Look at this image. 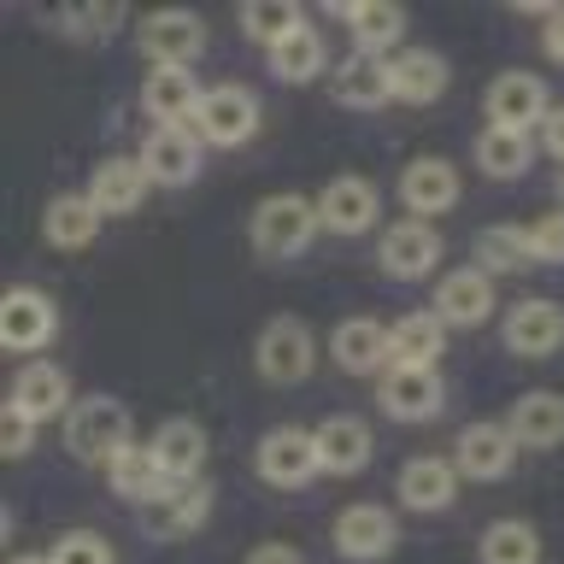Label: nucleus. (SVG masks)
<instances>
[{"instance_id":"1","label":"nucleus","mask_w":564,"mask_h":564,"mask_svg":"<svg viewBox=\"0 0 564 564\" xmlns=\"http://www.w3.org/2000/svg\"><path fill=\"white\" fill-rule=\"evenodd\" d=\"M65 453L83 458V465H112L123 447H135V430H130V405L118 394H83L77 405L65 412Z\"/></svg>"},{"instance_id":"2","label":"nucleus","mask_w":564,"mask_h":564,"mask_svg":"<svg viewBox=\"0 0 564 564\" xmlns=\"http://www.w3.org/2000/svg\"><path fill=\"white\" fill-rule=\"evenodd\" d=\"M247 236H253V247L264 259H300L317 236H324V224H317V200H306V194H271V200L253 206Z\"/></svg>"},{"instance_id":"3","label":"nucleus","mask_w":564,"mask_h":564,"mask_svg":"<svg viewBox=\"0 0 564 564\" xmlns=\"http://www.w3.org/2000/svg\"><path fill=\"white\" fill-rule=\"evenodd\" d=\"M253 365H259V377L276 382V388L306 382L312 365H317V335H312V324H306V317H294V312L271 317V324L259 329V341H253Z\"/></svg>"},{"instance_id":"4","label":"nucleus","mask_w":564,"mask_h":564,"mask_svg":"<svg viewBox=\"0 0 564 564\" xmlns=\"http://www.w3.org/2000/svg\"><path fill=\"white\" fill-rule=\"evenodd\" d=\"M259 95L247 83H212L200 112H194V135L206 141V148H247V141L259 135Z\"/></svg>"},{"instance_id":"5","label":"nucleus","mask_w":564,"mask_h":564,"mask_svg":"<svg viewBox=\"0 0 564 564\" xmlns=\"http://www.w3.org/2000/svg\"><path fill=\"white\" fill-rule=\"evenodd\" d=\"M329 541H335V553H341L347 564H382L400 546V518L388 506H377V500H352V506L335 511Z\"/></svg>"},{"instance_id":"6","label":"nucleus","mask_w":564,"mask_h":564,"mask_svg":"<svg viewBox=\"0 0 564 564\" xmlns=\"http://www.w3.org/2000/svg\"><path fill=\"white\" fill-rule=\"evenodd\" d=\"M482 112H488V130H518V135H535L546 112H553V95L535 70H500L482 95Z\"/></svg>"},{"instance_id":"7","label":"nucleus","mask_w":564,"mask_h":564,"mask_svg":"<svg viewBox=\"0 0 564 564\" xmlns=\"http://www.w3.org/2000/svg\"><path fill=\"white\" fill-rule=\"evenodd\" d=\"M253 470L264 488H282V494L312 488L324 476V465H317V435L312 430H271L253 447Z\"/></svg>"},{"instance_id":"8","label":"nucleus","mask_w":564,"mask_h":564,"mask_svg":"<svg viewBox=\"0 0 564 564\" xmlns=\"http://www.w3.org/2000/svg\"><path fill=\"white\" fill-rule=\"evenodd\" d=\"M377 405L400 423H430L447 405V382L430 365H388L377 377Z\"/></svg>"},{"instance_id":"9","label":"nucleus","mask_w":564,"mask_h":564,"mask_svg":"<svg viewBox=\"0 0 564 564\" xmlns=\"http://www.w3.org/2000/svg\"><path fill=\"white\" fill-rule=\"evenodd\" d=\"M500 324H506L500 341H506L511 359H553V352H564V306L546 294L518 300Z\"/></svg>"},{"instance_id":"10","label":"nucleus","mask_w":564,"mask_h":564,"mask_svg":"<svg viewBox=\"0 0 564 564\" xmlns=\"http://www.w3.org/2000/svg\"><path fill=\"white\" fill-rule=\"evenodd\" d=\"M377 218H382V188L359 171L329 176L324 194H317V224L329 236H365V229H377Z\"/></svg>"},{"instance_id":"11","label":"nucleus","mask_w":564,"mask_h":564,"mask_svg":"<svg viewBox=\"0 0 564 564\" xmlns=\"http://www.w3.org/2000/svg\"><path fill=\"white\" fill-rule=\"evenodd\" d=\"M377 264L394 282H423V276H435L441 271V236H435V224H423V218H394L382 229V241H377Z\"/></svg>"},{"instance_id":"12","label":"nucleus","mask_w":564,"mask_h":564,"mask_svg":"<svg viewBox=\"0 0 564 564\" xmlns=\"http://www.w3.org/2000/svg\"><path fill=\"white\" fill-rule=\"evenodd\" d=\"M458 465H453V453H417V458H405L400 465V506L412 511V518H435V511H447L458 500Z\"/></svg>"},{"instance_id":"13","label":"nucleus","mask_w":564,"mask_h":564,"mask_svg":"<svg viewBox=\"0 0 564 564\" xmlns=\"http://www.w3.org/2000/svg\"><path fill=\"white\" fill-rule=\"evenodd\" d=\"M329 359L347 370V377H382L394 365V335H388L382 317H365L352 312L329 329Z\"/></svg>"},{"instance_id":"14","label":"nucleus","mask_w":564,"mask_h":564,"mask_svg":"<svg viewBox=\"0 0 564 564\" xmlns=\"http://www.w3.org/2000/svg\"><path fill=\"white\" fill-rule=\"evenodd\" d=\"M518 458V441H511L506 417H482V423H465L453 441V465L465 482H500Z\"/></svg>"},{"instance_id":"15","label":"nucleus","mask_w":564,"mask_h":564,"mask_svg":"<svg viewBox=\"0 0 564 564\" xmlns=\"http://www.w3.org/2000/svg\"><path fill=\"white\" fill-rule=\"evenodd\" d=\"M458 165L453 159H441V153H423L412 159V165L400 171V200H405V218H423V224H435L441 212H453L458 206Z\"/></svg>"},{"instance_id":"16","label":"nucleus","mask_w":564,"mask_h":564,"mask_svg":"<svg viewBox=\"0 0 564 564\" xmlns=\"http://www.w3.org/2000/svg\"><path fill=\"white\" fill-rule=\"evenodd\" d=\"M200 100H206V88L194 77V65H153L148 83H141V106L159 118V130H194Z\"/></svg>"},{"instance_id":"17","label":"nucleus","mask_w":564,"mask_h":564,"mask_svg":"<svg viewBox=\"0 0 564 564\" xmlns=\"http://www.w3.org/2000/svg\"><path fill=\"white\" fill-rule=\"evenodd\" d=\"M135 47L148 53L153 65H194L206 53V24L194 12H148L135 24Z\"/></svg>"},{"instance_id":"18","label":"nucleus","mask_w":564,"mask_h":564,"mask_svg":"<svg viewBox=\"0 0 564 564\" xmlns=\"http://www.w3.org/2000/svg\"><path fill=\"white\" fill-rule=\"evenodd\" d=\"M447 329H476L494 317V276L482 264H458L435 282V306H430Z\"/></svg>"},{"instance_id":"19","label":"nucleus","mask_w":564,"mask_h":564,"mask_svg":"<svg viewBox=\"0 0 564 564\" xmlns=\"http://www.w3.org/2000/svg\"><path fill=\"white\" fill-rule=\"evenodd\" d=\"M59 335V306L42 289H12L0 300V341L12 352H42Z\"/></svg>"},{"instance_id":"20","label":"nucleus","mask_w":564,"mask_h":564,"mask_svg":"<svg viewBox=\"0 0 564 564\" xmlns=\"http://www.w3.org/2000/svg\"><path fill=\"white\" fill-rule=\"evenodd\" d=\"M12 412H24L35 423H53V417H65L70 405H77V394H70V370L65 365H47V359H35L24 365L12 377Z\"/></svg>"},{"instance_id":"21","label":"nucleus","mask_w":564,"mask_h":564,"mask_svg":"<svg viewBox=\"0 0 564 564\" xmlns=\"http://www.w3.org/2000/svg\"><path fill=\"white\" fill-rule=\"evenodd\" d=\"M506 430L529 453L564 447V394H553V388H529V394H518L511 412H506Z\"/></svg>"},{"instance_id":"22","label":"nucleus","mask_w":564,"mask_h":564,"mask_svg":"<svg viewBox=\"0 0 564 564\" xmlns=\"http://www.w3.org/2000/svg\"><path fill=\"white\" fill-rule=\"evenodd\" d=\"M317 465H324V476H359L370 465V453H377V435H370L365 417L352 412H335L317 423Z\"/></svg>"},{"instance_id":"23","label":"nucleus","mask_w":564,"mask_h":564,"mask_svg":"<svg viewBox=\"0 0 564 564\" xmlns=\"http://www.w3.org/2000/svg\"><path fill=\"white\" fill-rule=\"evenodd\" d=\"M200 148L206 141L194 130H153L141 141V171H148L153 188H183L200 176Z\"/></svg>"},{"instance_id":"24","label":"nucleus","mask_w":564,"mask_h":564,"mask_svg":"<svg viewBox=\"0 0 564 564\" xmlns=\"http://www.w3.org/2000/svg\"><path fill=\"white\" fill-rule=\"evenodd\" d=\"M106 488H112L118 500H130L135 511H148V506L165 500L176 482L165 476V465L153 458V447H141V441H135V447H123L112 465H106Z\"/></svg>"},{"instance_id":"25","label":"nucleus","mask_w":564,"mask_h":564,"mask_svg":"<svg viewBox=\"0 0 564 564\" xmlns=\"http://www.w3.org/2000/svg\"><path fill=\"white\" fill-rule=\"evenodd\" d=\"M335 100L347 106V112H377V106L394 100V77H388V59L382 53H359L352 47L341 65H335Z\"/></svg>"},{"instance_id":"26","label":"nucleus","mask_w":564,"mask_h":564,"mask_svg":"<svg viewBox=\"0 0 564 564\" xmlns=\"http://www.w3.org/2000/svg\"><path fill=\"white\" fill-rule=\"evenodd\" d=\"M206 518H212V482L206 476L200 482H176L159 506L141 511V523H148L153 541H183L194 529H206Z\"/></svg>"},{"instance_id":"27","label":"nucleus","mask_w":564,"mask_h":564,"mask_svg":"<svg viewBox=\"0 0 564 564\" xmlns=\"http://www.w3.org/2000/svg\"><path fill=\"white\" fill-rule=\"evenodd\" d=\"M148 171H141V159H100L95 171H88V200H95L100 218H130L141 206V194H148Z\"/></svg>"},{"instance_id":"28","label":"nucleus","mask_w":564,"mask_h":564,"mask_svg":"<svg viewBox=\"0 0 564 564\" xmlns=\"http://www.w3.org/2000/svg\"><path fill=\"white\" fill-rule=\"evenodd\" d=\"M153 458L165 465V476L171 482H200V470H206V453H212V441H206V430L194 417H165L153 430Z\"/></svg>"},{"instance_id":"29","label":"nucleus","mask_w":564,"mask_h":564,"mask_svg":"<svg viewBox=\"0 0 564 564\" xmlns=\"http://www.w3.org/2000/svg\"><path fill=\"white\" fill-rule=\"evenodd\" d=\"M388 77H394V100L400 106H435L441 95H447L453 70L447 59H441L435 47H405L388 59Z\"/></svg>"},{"instance_id":"30","label":"nucleus","mask_w":564,"mask_h":564,"mask_svg":"<svg viewBox=\"0 0 564 564\" xmlns=\"http://www.w3.org/2000/svg\"><path fill=\"white\" fill-rule=\"evenodd\" d=\"M42 236H47V247H59V253H83V247L100 236L95 200H88V194H53L42 206Z\"/></svg>"},{"instance_id":"31","label":"nucleus","mask_w":564,"mask_h":564,"mask_svg":"<svg viewBox=\"0 0 564 564\" xmlns=\"http://www.w3.org/2000/svg\"><path fill=\"white\" fill-rule=\"evenodd\" d=\"M264 65H271V77H276V83H312L317 70L329 65L324 30H317V24H300L294 35H282V42L264 53Z\"/></svg>"},{"instance_id":"32","label":"nucleus","mask_w":564,"mask_h":564,"mask_svg":"<svg viewBox=\"0 0 564 564\" xmlns=\"http://www.w3.org/2000/svg\"><path fill=\"white\" fill-rule=\"evenodd\" d=\"M535 135H518V130H482L476 135V171L494 176V183H518V176L535 165Z\"/></svg>"},{"instance_id":"33","label":"nucleus","mask_w":564,"mask_h":564,"mask_svg":"<svg viewBox=\"0 0 564 564\" xmlns=\"http://www.w3.org/2000/svg\"><path fill=\"white\" fill-rule=\"evenodd\" d=\"M394 335V365H441V352H447V324H441L435 312H405L388 324Z\"/></svg>"},{"instance_id":"34","label":"nucleus","mask_w":564,"mask_h":564,"mask_svg":"<svg viewBox=\"0 0 564 564\" xmlns=\"http://www.w3.org/2000/svg\"><path fill=\"white\" fill-rule=\"evenodd\" d=\"M341 18L352 30V47H359V53H382V59H388V47H400V35H405V12L388 7V0H352Z\"/></svg>"},{"instance_id":"35","label":"nucleus","mask_w":564,"mask_h":564,"mask_svg":"<svg viewBox=\"0 0 564 564\" xmlns=\"http://www.w3.org/2000/svg\"><path fill=\"white\" fill-rule=\"evenodd\" d=\"M476 564H541V529L523 518H500L476 541Z\"/></svg>"},{"instance_id":"36","label":"nucleus","mask_w":564,"mask_h":564,"mask_svg":"<svg viewBox=\"0 0 564 564\" xmlns=\"http://www.w3.org/2000/svg\"><path fill=\"white\" fill-rule=\"evenodd\" d=\"M476 264H482L488 276H511V271H523V264H535L529 259V229L488 224L482 236H476Z\"/></svg>"},{"instance_id":"37","label":"nucleus","mask_w":564,"mask_h":564,"mask_svg":"<svg viewBox=\"0 0 564 564\" xmlns=\"http://www.w3.org/2000/svg\"><path fill=\"white\" fill-rule=\"evenodd\" d=\"M300 24H306V18H300L294 0H247L241 7V35L253 47H264V53H271L282 35H294Z\"/></svg>"},{"instance_id":"38","label":"nucleus","mask_w":564,"mask_h":564,"mask_svg":"<svg viewBox=\"0 0 564 564\" xmlns=\"http://www.w3.org/2000/svg\"><path fill=\"white\" fill-rule=\"evenodd\" d=\"M47 564H118V553L106 535H95V529H65V535L47 546Z\"/></svg>"},{"instance_id":"39","label":"nucleus","mask_w":564,"mask_h":564,"mask_svg":"<svg viewBox=\"0 0 564 564\" xmlns=\"http://www.w3.org/2000/svg\"><path fill=\"white\" fill-rule=\"evenodd\" d=\"M529 229V259L535 264H564V206H553L546 218L523 224Z\"/></svg>"},{"instance_id":"40","label":"nucleus","mask_w":564,"mask_h":564,"mask_svg":"<svg viewBox=\"0 0 564 564\" xmlns=\"http://www.w3.org/2000/svg\"><path fill=\"white\" fill-rule=\"evenodd\" d=\"M35 430H42V423L7 405V412H0V453H7V458H24V453L35 447Z\"/></svg>"},{"instance_id":"41","label":"nucleus","mask_w":564,"mask_h":564,"mask_svg":"<svg viewBox=\"0 0 564 564\" xmlns=\"http://www.w3.org/2000/svg\"><path fill=\"white\" fill-rule=\"evenodd\" d=\"M59 24L77 30V35H112V30L123 24V12H118V7H77V12H65Z\"/></svg>"},{"instance_id":"42","label":"nucleus","mask_w":564,"mask_h":564,"mask_svg":"<svg viewBox=\"0 0 564 564\" xmlns=\"http://www.w3.org/2000/svg\"><path fill=\"white\" fill-rule=\"evenodd\" d=\"M535 148L553 159V165L564 171V106H553V112H546V123L535 130Z\"/></svg>"},{"instance_id":"43","label":"nucleus","mask_w":564,"mask_h":564,"mask_svg":"<svg viewBox=\"0 0 564 564\" xmlns=\"http://www.w3.org/2000/svg\"><path fill=\"white\" fill-rule=\"evenodd\" d=\"M541 53H546L553 65H564V7L546 12V24H541Z\"/></svg>"},{"instance_id":"44","label":"nucleus","mask_w":564,"mask_h":564,"mask_svg":"<svg viewBox=\"0 0 564 564\" xmlns=\"http://www.w3.org/2000/svg\"><path fill=\"white\" fill-rule=\"evenodd\" d=\"M247 564H306V558H300V546H289V541H259L253 553H247Z\"/></svg>"},{"instance_id":"45","label":"nucleus","mask_w":564,"mask_h":564,"mask_svg":"<svg viewBox=\"0 0 564 564\" xmlns=\"http://www.w3.org/2000/svg\"><path fill=\"white\" fill-rule=\"evenodd\" d=\"M12 564H47V553H12Z\"/></svg>"},{"instance_id":"46","label":"nucleus","mask_w":564,"mask_h":564,"mask_svg":"<svg viewBox=\"0 0 564 564\" xmlns=\"http://www.w3.org/2000/svg\"><path fill=\"white\" fill-rule=\"evenodd\" d=\"M558 206H564V171H558Z\"/></svg>"}]
</instances>
